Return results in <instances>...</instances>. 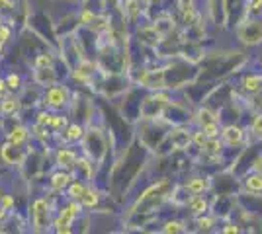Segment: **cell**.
<instances>
[{
    "label": "cell",
    "mask_w": 262,
    "mask_h": 234,
    "mask_svg": "<svg viewBox=\"0 0 262 234\" xmlns=\"http://www.w3.org/2000/svg\"><path fill=\"white\" fill-rule=\"evenodd\" d=\"M33 221L37 228H43L49 221V211H47V203L43 199H37L33 203Z\"/></svg>",
    "instance_id": "6da1fadb"
},
{
    "label": "cell",
    "mask_w": 262,
    "mask_h": 234,
    "mask_svg": "<svg viewBox=\"0 0 262 234\" xmlns=\"http://www.w3.org/2000/svg\"><path fill=\"white\" fill-rule=\"evenodd\" d=\"M47 101H49L51 106H63V103H65V90L51 88L47 92Z\"/></svg>",
    "instance_id": "7a4b0ae2"
},
{
    "label": "cell",
    "mask_w": 262,
    "mask_h": 234,
    "mask_svg": "<svg viewBox=\"0 0 262 234\" xmlns=\"http://www.w3.org/2000/svg\"><path fill=\"white\" fill-rule=\"evenodd\" d=\"M18 112V100L14 98H6V100L0 101V113L2 115H12V113Z\"/></svg>",
    "instance_id": "3957f363"
},
{
    "label": "cell",
    "mask_w": 262,
    "mask_h": 234,
    "mask_svg": "<svg viewBox=\"0 0 262 234\" xmlns=\"http://www.w3.org/2000/svg\"><path fill=\"white\" fill-rule=\"evenodd\" d=\"M26 137H28V131L24 129V127H16V129H12V133H10V143L12 145H22L24 141H26Z\"/></svg>",
    "instance_id": "277c9868"
},
{
    "label": "cell",
    "mask_w": 262,
    "mask_h": 234,
    "mask_svg": "<svg viewBox=\"0 0 262 234\" xmlns=\"http://www.w3.org/2000/svg\"><path fill=\"white\" fill-rule=\"evenodd\" d=\"M73 162H75V152L63 148V150L59 152V164H61V166H73Z\"/></svg>",
    "instance_id": "5b68a950"
},
{
    "label": "cell",
    "mask_w": 262,
    "mask_h": 234,
    "mask_svg": "<svg viewBox=\"0 0 262 234\" xmlns=\"http://www.w3.org/2000/svg\"><path fill=\"white\" fill-rule=\"evenodd\" d=\"M225 139H227V141H229L231 145H235V143H239L241 141V137H243V135H241V131L239 129H237V127H227V129H225Z\"/></svg>",
    "instance_id": "8992f818"
},
{
    "label": "cell",
    "mask_w": 262,
    "mask_h": 234,
    "mask_svg": "<svg viewBox=\"0 0 262 234\" xmlns=\"http://www.w3.org/2000/svg\"><path fill=\"white\" fill-rule=\"evenodd\" d=\"M188 190L192 191V193H200V191H204L206 190V181L202 178H196V179H192L190 184H188Z\"/></svg>",
    "instance_id": "52a82bcc"
},
{
    "label": "cell",
    "mask_w": 262,
    "mask_h": 234,
    "mask_svg": "<svg viewBox=\"0 0 262 234\" xmlns=\"http://www.w3.org/2000/svg\"><path fill=\"white\" fill-rule=\"evenodd\" d=\"M247 186L251 191H262V176H251L247 179Z\"/></svg>",
    "instance_id": "ba28073f"
},
{
    "label": "cell",
    "mask_w": 262,
    "mask_h": 234,
    "mask_svg": "<svg viewBox=\"0 0 262 234\" xmlns=\"http://www.w3.org/2000/svg\"><path fill=\"white\" fill-rule=\"evenodd\" d=\"M69 176L67 174H55L53 176V188L55 190H61V188H65L67 184H69Z\"/></svg>",
    "instance_id": "9c48e42d"
},
{
    "label": "cell",
    "mask_w": 262,
    "mask_h": 234,
    "mask_svg": "<svg viewBox=\"0 0 262 234\" xmlns=\"http://www.w3.org/2000/svg\"><path fill=\"white\" fill-rule=\"evenodd\" d=\"M190 209L194 213H204L206 209V201L202 199V197H194V199L190 201Z\"/></svg>",
    "instance_id": "30bf717a"
},
{
    "label": "cell",
    "mask_w": 262,
    "mask_h": 234,
    "mask_svg": "<svg viewBox=\"0 0 262 234\" xmlns=\"http://www.w3.org/2000/svg\"><path fill=\"white\" fill-rule=\"evenodd\" d=\"M84 186H82V184H73V186H71V197H73V199H78V197H80V199H82V195H84Z\"/></svg>",
    "instance_id": "8fae6325"
},
{
    "label": "cell",
    "mask_w": 262,
    "mask_h": 234,
    "mask_svg": "<svg viewBox=\"0 0 262 234\" xmlns=\"http://www.w3.org/2000/svg\"><path fill=\"white\" fill-rule=\"evenodd\" d=\"M204 133H206V137H215L219 133L217 125L215 123H206L204 125Z\"/></svg>",
    "instance_id": "7c38bea8"
},
{
    "label": "cell",
    "mask_w": 262,
    "mask_h": 234,
    "mask_svg": "<svg viewBox=\"0 0 262 234\" xmlns=\"http://www.w3.org/2000/svg\"><path fill=\"white\" fill-rule=\"evenodd\" d=\"M82 201H84V205H86V207H92V205L96 203V193H92V191H84Z\"/></svg>",
    "instance_id": "4fadbf2b"
},
{
    "label": "cell",
    "mask_w": 262,
    "mask_h": 234,
    "mask_svg": "<svg viewBox=\"0 0 262 234\" xmlns=\"http://www.w3.org/2000/svg\"><path fill=\"white\" fill-rule=\"evenodd\" d=\"M184 228H182V224L180 223H168L164 226V232H182Z\"/></svg>",
    "instance_id": "5bb4252c"
},
{
    "label": "cell",
    "mask_w": 262,
    "mask_h": 234,
    "mask_svg": "<svg viewBox=\"0 0 262 234\" xmlns=\"http://www.w3.org/2000/svg\"><path fill=\"white\" fill-rule=\"evenodd\" d=\"M0 203H2V209L8 211V209H12V205H14V199H12L10 195H2V197H0Z\"/></svg>",
    "instance_id": "9a60e30c"
},
{
    "label": "cell",
    "mask_w": 262,
    "mask_h": 234,
    "mask_svg": "<svg viewBox=\"0 0 262 234\" xmlns=\"http://www.w3.org/2000/svg\"><path fill=\"white\" fill-rule=\"evenodd\" d=\"M18 84H20V76H16V74H10V76L6 78V86L8 88H18Z\"/></svg>",
    "instance_id": "2e32d148"
},
{
    "label": "cell",
    "mask_w": 262,
    "mask_h": 234,
    "mask_svg": "<svg viewBox=\"0 0 262 234\" xmlns=\"http://www.w3.org/2000/svg\"><path fill=\"white\" fill-rule=\"evenodd\" d=\"M69 137H71V139H80V137H82V129L77 127V125H73V127L69 129Z\"/></svg>",
    "instance_id": "e0dca14e"
},
{
    "label": "cell",
    "mask_w": 262,
    "mask_h": 234,
    "mask_svg": "<svg viewBox=\"0 0 262 234\" xmlns=\"http://www.w3.org/2000/svg\"><path fill=\"white\" fill-rule=\"evenodd\" d=\"M47 65H51V59H49V57H45V55L37 57V61H35V67L41 68V67H47Z\"/></svg>",
    "instance_id": "ac0fdd59"
},
{
    "label": "cell",
    "mask_w": 262,
    "mask_h": 234,
    "mask_svg": "<svg viewBox=\"0 0 262 234\" xmlns=\"http://www.w3.org/2000/svg\"><path fill=\"white\" fill-rule=\"evenodd\" d=\"M10 39V30L6 25H0V41H8Z\"/></svg>",
    "instance_id": "d6986e66"
},
{
    "label": "cell",
    "mask_w": 262,
    "mask_h": 234,
    "mask_svg": "<svg viewBox=\"0 0 262 234\" xmlns=\"http://www.w3.org/2000/svg\"><path fill=\"white\" fill-rule=\"evenodd\" d=\"M51 119H53V115H49V113H41L37 121H39V125H45V123L49 125V123H51Z\"/></svg>",
    "instance_id": "ffe728a7"
},
{
    "label": "cell",
    "mask_w": 262,
    "mask_h": 234,
    "mask_svg": "<svg viewBox=\"0 0 262 234\" xmlns=\"http://www.w3.org/2000/svg\"><path fill=\"white\" fill-rule=\"evenodd\" d=\"M256 84H258V78H249V80H247V88L249 90H256L258 88Z\"/></svg>",
    "instance_id": "44dd1931"
},
{
    "label": "cell",
    "mask_w": 262,
    "mask_h": 234,
    "mask_svg": "<svg viewBox=\"0 0 262 234\" xmlns=\"http://www.w3.org/2000/svg\"><path fill=\"white\" fill-rule=\"evenodd\" d=\"M254 133L262 135V115L260 117H256V121H254Z\"/></svg>",
    "instance_id": "7402d4cb"
},
{
    "label": "cell",
    "mask_w": 262,
    "mask_h": 234,
    "mask_svg": "<svg viewBox=\"0 0 262 234\" xmlns=\"http://www.w3.org/2000/svg\"><path fill=\"white\" fill-rule=\"evenodd\" d=\"M208 150H211V152H219V150H221V145H219V143H208Z\"/></svg>",
    "instance_id": "603a6c76"
},
{
    "label": "cell",
    "mask_w": 262,
    "mask_h": 234,
    "mask_svg": "<svg viewBox=\"0 0 262 234\" xmlns=\"http://www.w3.org/2000/svg\"><path fill=\"white\" fill-rule=\"evenodd\" d=\"M198 224L202 226V228H209V224H211V219H200Z\"/></svg>",
    "instance_id": "cb8c5ba5"
},
{
    "label": "cell",
    "mask_w": 262,
    "mask_h": 234,
    "mask_svg": "<svg viewBox=\"0 0 262 234\" xmlns=\"http://www.w3.org/2000/svg\"><path fill=\"white\" fill-rule=\"evenodd\" d=\"M90 20H94V16H92L90 12H84V14H82V22L86 23V22H90Z\"/></svg>",
    "instance_id": "d4e9b609"
},
{
    "label": "cell",
    "mask_w": 262,
    "mask_h": 234,
    "mask_svg": "<svg viewBox=\"0 0 262 234\" xmlns=\"http://www.w3.org/2000/svg\"><path fill=\"white\" fill-rule=\"evenodd\" d=\"M190 4H192V0H180V6H182V10L190 8Z\"/></svg>",
    "instance_id": "484cf974"
},
{
    "label": "cell",
    "mask_w": 262,
    "mask_h": 234,
    "mask_svg": "<svg viewBox=\"0 0 262 234\" xmlns=\"http://www.w3.org/2000/svg\"><path fill=\"white\" fill-rule=\"evenodd\" d=\"M6 92V80H0V96Z\"/></svg>",
    "instance_id": "4316f807"
},
{
    "label": "cell",
    "mask_w": 262,
    "mask_h": 234,
    "mask_svg": "<svg viewBox=\"0 0 262 234\" xmlns=\"http://www.w3.org/2000/svg\"><path fill=\"white\" fill-rule=\"evenodd\" d=\"M237 230H239L237 226H227V228H225V232H237Z\"/></svg>",
    "instance_id": "83f0119b"
},
{
    "label": "cell",
    "mask_w": 262,
    "mask_h": 234,
    "mask_svg": "<svg viewBox=\"0 0 262 234\" xmlns=\"http://www.w3.org/2000/svg\"><path fill=\"white\" fill-rule=\"evenodd\" d=\"M2 49H4V41H0V53H2Z\"/></svg>",
    "instance_id": "f1b7e54d"
},
{
    "label": "cell",
    "mask_w": 262,
    "mask_h": 234,
    "mask_svg": "<svg viewBox=\"0 0 262 234\" xmlns=\"http://www.w3.org/2000/svg\"><path fill=\"white\" fill-rule=\"evenodd\" d=\"M0 25H2V22H0Z\"/></svg>",
    "instance_id": "f546056e"
}]
</instances>
